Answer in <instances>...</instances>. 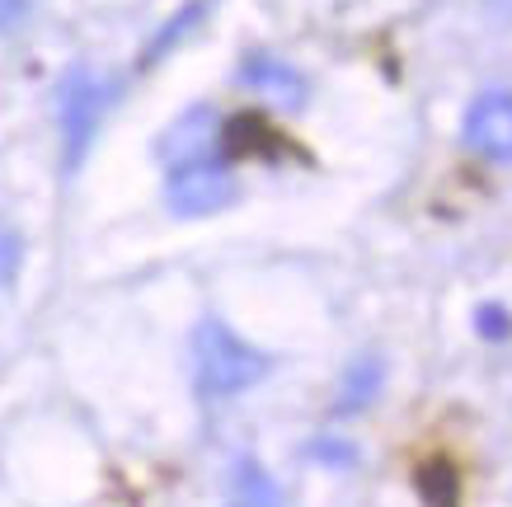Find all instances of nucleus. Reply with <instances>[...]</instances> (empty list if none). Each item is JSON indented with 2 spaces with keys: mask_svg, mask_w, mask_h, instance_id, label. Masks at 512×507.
Returning a JSON list of instances; mask_svg holds the SVG:
<instances>
[{
  "mask_svg": "<svg viewBox=\"0 0 512 507\" xmlns=\"http://www.w3.org/2000/svg\"><path fill=\"white\" fill-rule=\"evenodd\" d=\"M268 371H273V357L259 353L254 343H245L221 320H202L193 329V381H198L202 395H212V400L245 395Z\"/></svg>",
  "mask_w": 512,
  "mask_h": 507,
  "instance_id": "1",
  "label": "nucleus"
},
{
  "mask_svg": "<svg viewBox=\"0 0 512 507\" xmlns=\"http://www.w3.org/2000/svg\"><path fill=\"white\" fill-rule=\"evenodd\" d=\"M217 137H221L217 108L198 104V108H188V113H179V118L160 132L156 155L165 160V169L184 165V160H198V155H217Z\"/></svg>",
  "mask_w": 512,
  "mask_h": 507,
  "instance_id": "5",
  "label": "nucleus"
},
{
  "mask_svg": "<svg viewBox=\"0 0 512 507\" xmlns=\"http://www.w3.org/2000/svg\"><path fill=\"white\" fill-rule=\"evenodd\" d=\"M466 146L480 151L484 160H498V165L512 160V94L508 90H489L470 104Z\"/></svg>",
  "mask_w": 512,
  "mask_h": 507,
  "instance_id": "4",
  "label": "nucleus"
},
{
  "mask_svg": "<svg viewBox=\"0 0 512 507\" xmlns=\"http://www.w3.org/2000/svg\"><path fill=\"white\" fill-rule=\"evenodd\" d=\"M24 273V235H19L15 221L0 216V292H10Z\"/></svg>",
  "mask_w": 512,
  "mask_h": 507,
  "instance_id": "10",
  "label": "nucleus"
},
{
  "mask_svg": "<svg viewBox=\"0 0 512 507\" xmlns=\"http://www.w3.org/2000/svg\"><path fill=\"white\" fill-rule=\"evenodd\" d=\"M381 381H386V367H381L376 357H362V362H353V367L343 371V381H339V414L367 409V404H372V395L381 390Z\"/></svg>",
  "mask_w": 512,
  "mask_h": 507,
  "instance_id": "8",
  "label": "nucleus"
},
{
  "mask_svg": "<svg viewBox=\"0 0 512 507\" xmlns=\"http://www.w3.org/2000/svg\"><path fill=\"white\" fill-rule=\"evenodd\" d=\"M311 456L315 461H325V465H348L353 461V446H339L334 437H320V442L311 446Z\"/></svg>",
  "mask_w": 512,
  "mask_h": 507,
  "instance_id": "12",
  "label": "nucleus"
},
{
  "mask_svg": "<svg viewBox=\"0 0 512 507\" xmlns=\"http://www.w3.org/2000/svg\"><path fill=\"white\" fill-rule=\"evenodd\" d=\"M202 15H207V0H188L184 10H179V15H174V19H165V24H160V33H156V38H151V47L141 52V66L160 62V57H165V52H170V47L179 43V38H184V33L193 29V24H198Z\"/></svg>",
  "mask_w": 512,
  "mask_h": 507,
  "instance_id": "9",
  "label": "nucleus"
},
{
  "mask_svg": "<svg viewBox=\"0 0 512 507\" xmlns=\"http://www.w3.org/2000/svg\"><path fill=\"white\" fill-rule=\"evenodd\" d=\"M235 198V174L221 155H198L184 165L165 169V207L174 216H212L231 207Z\"/></svg>",
  "mask_w": 512,
  "mask_h": 507,
  "instance_id": "3",
  "label": "nucleus"
},
{
  "mask_svg": "<svg viewBox=\"0 0 512 507\" xmlns=\"http://www.w3.org/2000/svg\"><path fill=\"white\" fill-rule=\"evenodd\" d=\"M235 80H240L245 90L264 94V99H273V104H287V108H301V104H306V94H311L306 76H301L292 62L268 57V52H249L245 62H240V71H235Z\"/></svg>",
  "mask_w": 512,
  "mask_h": 507,
  "instance_id": "6",
  "label": "nucleus"
},
{
  "mask_svg": "<svg viewBox=\"0 0 512 507\" xmlns=\"http://www.w3.org/2000/svg\"><path fill=\"white\" fill-rule=\"evenodd\" d=\"M226 507H282V489L273 484L259 461L240 456L231 470V489H226Z\"/></svg>",
  "mask_w": 512,
  "mask_h": 507,
  "instance_id": "7",
  "label": "nucleus"
},
{
  "mask_svg": "<svg viewBox=\"0 0 512 507\" xmlns=\"http://www.w3.org/2000/svg\"><path fill=\"white\" fill-rule=\"evenodd\" d=\"M33 0H0V33H15L24 19H29Z\"/></svg>",
  "mask_w": 512,
  "mask_h": 507,
  "instance_id": "13",
  "label": "nucleus"
},
{
  "mask_svg": "<svg viewBox=\"0 0 512 507\" xmlns=\"http://www.w3.org/2000/svg\"><path fill=\"white\" fill-rule=\"evenodd\" d=\"M109 104H113V85L104 76H94L90 66H71L62 76V85H57V127H62L66 174H76L80 160L90 155Z\"/></svg>",
  "mask_w": 512,
  "mask_h": 507,
  "instance_id": "2",
  "label": "nucleus"
},
{
  "mask_svg": "<svg viewBox=\"0 0 512 507\" xmlns=\"http://www.w3.org/2000/svg\"><path fill=\"white\" fill-rule=\"evenodd\" d=\"M489 5H494L498 15H512V0H489Z\"/></svg>",
  "mask_w": 512,
  "mask_h": 507,
  "instance_id": "14",
  "label": "nucleus"
},
{
  "mask_svg": "<svg viewBox=\"0 0 512 507\" xmlns=\"http://www.w3.org/2000/svg\"><path fill=\"white\" fill-rule=\"evenodd\" d=\"M480 329H484V338H508L512 334V315L508 310H498V306H484L480 310Z\"/></svg>",
  "mask_w": 512,
  "mask_h": 507,
  "instance_id": "11",
  "label": "nucleus"
}]
</instances>
